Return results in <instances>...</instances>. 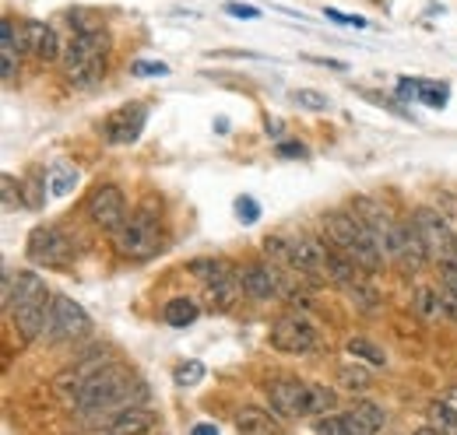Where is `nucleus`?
<instances>
[{
    "label": "nucleus",
    "instance_id": "44",
    "mask_svg": "<svg viewBox=\"0 0 457 435\" xmlns=\"http://www.w3.org/2000/svg\"><path fill=\"white\" fill-rule=\"evenodd\" d=\"M411 435H440V432H436V429L429 425V429H419V432H411Z\"/></svg>",
    "mask_w": 457,
    "mask_h": 435
},
{
    "label": "nucleus",
    "instance_id": "27",
    "mask_svg": "<svg viewBox=\"0 0 457 435\" xmlns=\"http://www.w3.org/2000/svg\"><path fill=\"white\" fill-rule=\"evenodd\" d=\"M228 271H232V267H228L226 260H215V257H208V260H194V264H190V274H194L204 288H208V284H215L219 277H226Z\"/></svg>",
    "mask_w": 457,
    "mask_h": 435
},
{
    "label": "nucleus",
    "instance_id": "13",
    "mask_svg": "<svg viewBox=\"0 0 457 435\" xmlns=\"http://www.w3.org/2000/svg\"><path fill=\"white\" fill-rule=\"evenodd\" d=\"M324 253L328 246L299 235V239H288V267L303 277H324Z\"/></svg>",
    "mask_w": 457,
    "mask_h": 435
},
{
    "label": "nucleus",
    "instance_id": "41",
    "mask_svg": "<svg viewBox=\"0 0 457 435\" xmlns=\"http://www.w3.org/2000/svg\"><path fill=\"white\" fill-rule=\"evenodd\" d=\"M278 155H282V159H303L306 148H303V144H278Z\"/></svg>",
    "mask_w": 457,
    "mask_h": 435
},
{
    "label": "nucleus",
    "instance_id": "34",
    "mask_svg": "<svg viewBox=\"0 0 457 435\" xmlns=\"http://www.w3.org/2000/svg\"><path fill=\"white\" fill-rule=\"evenodd\" d=\"M292 99H295V103H299V106H303V109H313V112H320V109H328V106H331V99H328V95H320V92H310V88H303V92H295Z\"/></svg>",
    "mask_w": 457,
    "mask_h": 435
},
{
    "label": "nucleus",
    "instance_id": "40",
    "mask_svg": "<svg viewBox=\"0 0 457 435\" xmlns=\"http://www.w3.org/2000/svg\"><path fill=\"white\" fill-rule=\"evenodd\" d=\"M226 11L232 18H257V14H261L257 7H243V4H226Z\"/></svg>",
    "mask_w": 457,
    "mask_h": 435
},
{
    "label": "nucleus",
    "instance_id": "37",
    "mask_svg": "<svg viewBox=\"0 0 457 435\" xmlns=\"http://www.w3.org/2000/svg\"><path fill=\"white\" fill-rule=\"evenodd\" d=\"M422 85H426V81H415V78H401V81H398V95H401V99H422Z\"/></svg>",
    "mask_w": 457,
    "mask_h": 435
},
{
    "label": "nucleus",
    "instance_id": "23",
    "mask_svg": "<svg viewBox=\"0 0 457 435\" xmlns=\"http://www.w3.org/2000/svg\"><path fill=\"white\" fill-rule=\"evenodd\" d=\"M345 351L352 355V358H359V362H366V365H387V355H384V348H377L373 341H366V337H348L345 341Z\"/></svg>",
    "mask_w": 457,
    "mask_h": 435
},
{
    "label": "nucleus",
    "instance_id": "11",
    "mask_svg": "<svg viewBox=\"0 0 457 435\" xmlns=\"http://www.w3.org/2000/svg\"><path fill=\"white\" fill-rule=\"evenodd\" d=\"M145 123H148V109L141 106V103H130V106L116 109L113 116L106 119V141L110 144H134L141 137Z\"/></svg>",
    "mask_w": 457,
    "mask_h": 435
},
{
    "label": "nucleus",
    "instance_id": "25",
    "mask_svg": "<svg viewBox=\"0 0 457 435\" xmlns=\"http://www.w3.org/2000/svg\"><path fill=\"white\" fill-rule=\"evenodd\" d=\"M162 316H166V324L170 326H190L197 316H201V309H197L194 299H172Z\"/></svg>",
    "mask_w": 457,
    "mask_h": 435
},
{
    "label": "nucleus",
    "instance_id": "7",
    "mask_svg": "<svg viewBox=\"0 0 457 435\" xmlns=\"http://www.w3.org/2000/svg\"><path fill=\"white\" fill-rule=\"evenodd\" d=\"M387 257L408 274L422 271L426 260H433L429 250H426V242H422V235H419V228H415V221H404V225L398 221L395 235H391V246H387Z\"/></svg>",
    "mask_w": 457,
    "mask_h": 435
},
{
    "label": "nucleus",
    "instance_id": "8",
    "mask_svg": "<svg viewBox=\"0 0 457 435\" xmlns=\"http://www.w3.org/2000/svg\"><path fill=\"white\" fill-rule=\"evenodd\" d=\"M4 309H7V316L11 313H18V309H25V306H36V302H46V299H54L50 291H46V284L39 281V274L32 271H4Z\"/></svg>",
    "mask_w": 457,
    "mask_h": 435
},
{
    "label": "nucleus",
    "instance_id": "38",
    "mask_svg": "<svg viewBox=\"0 0 457 435\" xmlns=\"http://www.w3.org/2000/svg\"><path fill=\"white\" fill-rule=\"evenodd\" d=\"M130 70H134L137 78H162V74H170L166 63H134Z\"/></svg>",
    "mask_w": 457,
    "mask_h": 435
},
{
    "label": "nucleus",
    "instance_id": "4",
    "mask_svg": "<svg viewBox=\"0 0 457 435\" xmlns=\"http://www.w3.org/2000/svg\"><path fill=\"white\" fill-rule=\"evenodd\" d=\"M411 221H415V228H419V235H422V242H426V250H429L433 260H440V264L444 260H457V239L454 232H451V225H447V218L440 215V211L415 208Z\"/></svg>",
    "mask_w": 457,
    "mask_h": 435
},
{
    "label": "nucleus",
    "instance_id": "5",
    "mask_svg": "<svg viewBox=\"0 0 457 435\" xmlns=\"http://www.w3.org/2000/svg\"><path fill=\"white\" fill-rule=\"evenodd\" d=\"M317 344H320V330L310 324L306 316H299V313L278 316L275 326H271V348H275V351H286V355H310Z\"/></svg>",
    "mask_w": 457,
    "mask_h": 435
},
{
    "label": "nucleus",
    "instance_id": "3",
    "mask_svg": "<svg viewBox=\"0 0 457 435\" xmlns=\"http://www.w3.org/2000/svg\"><path fill=\"white\" fill-rule=\"evenodd\" d=\"M92 333V316L67 295H54V306H50V320H46V341L50 344H74L81 337Z\"/></svg>",
    "mask_w": 457,
    "mask_h": 435
},
{
    "label": "nucleus",
    "instance_id": "19",
    "mask_svg": "<svg viewBox=\"0 0 457 435\" xmlns=\"http://www.w3.org/2000/svg\"><path fill=\"white\" fill-rule=\"evenodd\" d=\"M236 429H239V435H282L278 422L261 407H243L236 414Z\"/></svg>",
    "mask_w": 457,
    "mask_h": 435
},
{
    "label": "nucleus",
    "instance_id": "20",
    "mask_svg": "<svg viewBox=\"0 0 457 435\" xmlns=\"http://www.w3.org/2000/svg\"><path fill=\"white\" fill-rule=\"evenodd\" d=\"M239 291H243L239 271H228L226 277H219L215 284H208V302H212L215 309H232L236 299H239Z\"/></svg>",
    "mask_w": 457,
    "mask_h": 435
},
{
    "label": "nucleus",
    "instance_id": "22",
    "mask_svg": "<svg viewBox=\"0 0 457 435\" xmlns=\"http://www.w3.org/2000/svg\"><path fill=\"white\" fill-rule=\"evenodd\" d=\"M78 179H81V176H78L74 165H67V162L54 165L50 176H46V193H50V197H67V193L78 186Z\"/></svg>",
    "mask_w": 457,
    "mask_h": 435
},
{
    "label": "nucleus",
    "instance_id": "32",
    "mask_svg": "<svg viewBox=\"0 0 457 435\" xmlns=\"http://www.w3.org/2000/svg\"><path fill=\"white\" fill-rule=\"evenodd\" d=\"M419 103H426V106H433V109H444L447 106V85H444V81H440V85H436V81H426Z\"/></svg>",
    "mask_w": 457,
    "mask_h": 435
},
{
    "label": "nucleus",
    "instance_id": "18",
    "mask_svg": "<svg viewBox=\"0 0 457 435\" xmlns=\"http://www.w3.org/2000/svg\"><path fill=\"white\" fill-rule=\"evenodd\" d=\"M21 43H18V32H14V21L4 18L0 25V74H4V85L11 88L18 81V60H21Z\"/></svg>",
    "mask_w": 457,
    "mask_h": 435
},
{
    "label": "nucleus",
    "instance_id": "6",
    "mask_svg": "<svg viewBox=\"0 0 457 435\" xmlns=\"http://www.w3.org/2000/svg\"><path fill=\"white\" fill-rule=\"evenodd\" d=\"M25 253H29L32 264L60 267V264H67L74 257V246H71V239L60 232L57 225H39V228H32Z\"/></svg>",
    "mask_w": 457,
    "mask_h": 435
},
{
    "label": "nucleus",
    "instance_id": "15",
    "mask_svg": "<svg viewBox=\"0 0 457 435\" xmlns=\"http://www.w3.org/2000/svg\"><path fill=\"white\" fill-rule=\"evenodd\" d=\"M155 425H159V418L148 407H127V411H116L106 422L103 435H148Z\"/></svg>",
    "mask_w": 457,
    "mask_h": 435
},
{
    "label": "nucleus",
    "instance_id": "12",
    "mask_svg": "<svg viewBox=\"0 0 457 435\" xmlns=\"http://www.w3.org/2000/svg\"><path fill=\"white\" fill-rule=\"evenodd\" d=\"M239 284H243V291H246L250 299H257V302H268V299L282 295V274L275 271L271 264H246V267L239 271Z\"/></svg>",
    "mask_w": 457,
    "mask_h": 435
},
{
    "label": "nucleus",
    "instance_id": "45",
    "mask_svg": "<svg viewBox=\"0 0 457 435\" xmlns=\"http://www.w3.org/2000/svg\"><path fill=\"white\" fill-rule=\"evenodd\" d=\"M373 4H384V0H373Z\"/></svg>",
    "mask_w": 457,
    "mask_h": 435
},
{
    "label": "nucleus",
    "instance_id": "43",
    "mask_svg": "<svg viewBox=\"0 0 457 435\" xmlns=\"http://www.w3.org/2000/svg\"><path fill=\"white\" fill-rule=\"evenodd\" d=\"M190 435H219V429H215V425H208V422H201V425H194V432Z\"/></svg>",
    "mask_w": 457,
    "mask_h": 435
},
{
    "label": "nucleus",
    "instance_id": "36",
    "mask_svg": "<svg viewBox=\"0 0 457 435\" xmlns=\"http://www.w3.org/2000/svg\"><path fill=\"white\" fill-rule=\"evenodd\" d=\"M236 215L243 218L246 225H253V221L261 218V208H257V201H253V197H239V201H236Z\"/></svg>",
    "mask_w": 457,
    "mask_h": 435
},
{
    "label": "nucleus",
    "instance_id": "26",
    "mask_svg": "<svg viewBox=\"0 0 457 435\" xmlns=\"http://www.w3.org/2000/svg\"><path fill=\"white\" fill-rule=\"evenodd\" d=\"M338 411V393L328 386H310V418H324Z\"/></svg>",
    "mask_w": 457,
    "mask_h": 435
},
{
    "label": "nucleus",
    "instance_id": "42",
    "mask_svg": "<svg viewBox=\"0 0 457 435\" xmlns=\"http://www.w3.org/2000/svg\"><path fill=\"white\" fill-rule=\"evenodd\" d=\"M440 400H444V404H447L451 411H457V386H451V390H444V393H440Z\"/></svg>",
    "mask_w": 457,
    "mask_h": 435
},
{
    "label": "nucleus",
    "instance_id": "33",
    "mask_svg": "<svg viewBox=\"0 0 457 435\" xmlns=\"http://www.w3.org/2000/svg\"><path fill=\"white\" fill-rule=\"evenodd\" d=\"M0 186H4V211H14V208L25 204V201H21V186L14 183V176H4Z\"/></svg>",
    "mask_w": 457,
    "mask_h": 435
},
{
    "label": "nucleus",
    "instance_id": "14",
    "mask_svg": "<svg viewBox=\"0 0 457 435\" xmlns=\"http://www.w3.org/2000/svg\"><path fill=\"white\" fill-rule=\"evenodd\" d=\"M338 418H342V425L348 429V435H377V432H384V425H387L384 407H377V404H370V400L352 404Z\"/></svg>",
    "mask_w": 457,
    "mask_h": 435
},
{
    "label": "nucleus",
    "instance_id": "9",
    "mask_svg": "<svg viewBox=\"0 0 457 435\" xmlns=\"http://www.w3.org/2000/svg\"><path fill=\"white\" fill-rule=\"evenodd\" d=\"M88 218H92V225H96L99 232L116 235V232L123 228V221H127V197H123L116 186H99V190H92V197H88Z\"/></svg>",
    "mask_w": 457,
    "mask_h": 435
},
{
    "label": "nucleus",
    "instance_id": "30",
    "mask_svg": "<svg viewBox=\"0 0 457 435\" xmlns=\"http://www.w3.org/2000/svg\"><path fill=\"white\" fill-rule=\"evenodd\" d=\"M201 380H204V365L194 362V358H190V362H179L176 373H172V382H176V386H197Z\"/></svg>",
    "mask_w": 457,
    "mask_h": 435
},
{
    "label": "nucleus",
    "instance_id": "17",
    "mask_svg": "<svg viewBox=\"0 0 457 435\" xmlns=\"http://www.w3.org/2000/svg\"><path fill=\"white\" fill-rule=\"evenodd\" d=\"M359 228H362V221L355 218V211H331V215L324 218V232H328V239H331L342 253L355 246Z\"/></svg>",
    "mask_w": 457,
    "mask_h": 435
},
{
    "label": "nucleus",
    "instance_id": "16",
    "mask_svg": "<svg viewBox=\"0 0 457 435\" xmlns=\"http://www.w3.org/2000/svg\"><path fill=\"white\" fill-rule=\"evenodd\" d=\"M25 50L36 56L39 63H54V60H63L60 56V43H57V32L43 21H29L25 25Z\"/></svg>",
    "mask_w": 457,
    "mask_h": 435
},
{
    "label": "nucleus",
    "instance_id": "29",
    "mask_svg": "<svg viewBox=\"0 0 457 435\" xmlns=\"http://www.w3.org/2000/svg\"><path fill=\"white\" fill-rule=\"evenodd\" d=\"M429 425L440 435H457V411H451L444 400L429 407Z\"/></svg>",
    "mask_w": 457,
    "mask_h": 435
},
{
    "label": "nucleus",
    "instance_id": "21",
    "mask_svg": "<svg viewBox=\"0 0 457 435\" xmlns=\"http://www.w3.org/2000/svg\"><path fill=\"white\" fill-rule=\"evenodd\" d=\"M355 264L345 257V253H338V250H328L324 253V277L328 281H335V284H342V288H352V284H359L355 281Z\"/></svg>",
    "mask_w": 457,
    "mask_h": 435
},
{
    "label": "nucleus",
    "instance_id": "10",
    "mask_svg": "<svg viewBox=\"0 0 457 435\" xmlns=\"http://www.w3.org/2000/svg\"><path fill=\"white\" fill-rule=\"evenodd\" d=\"M268 400L271 411L282 418H310V386L299 380H275L268 382Z\"/></svg>",
    "mask_w": 457,
    "mask_h": 435
},
{
    "label": "nucleus",
    "instance_id": "28",
    "mask_svg": "<svg viewBox=\"0 0 457 435\" xmlns=\"http://www.w3.org/2000/svg\"><path fill=\"white\" fill-rule=\"evenodd\" d=\"M440 309H444V295H440V291H433V288H415V313H419L422 320H436Z\"/></svg>",
    "mask_w": 457,
    "mask_h": 435
},
{
    "label": "nucleus",
    "instance_id": "31",
    "mask_svg": "<svg viewBox=\"0 0 457 435\" xmlns=\"http://www.w3.org/2000/svg\"><path fill=\"white\" fill-rule=\"evenodd\" d=\"M338 376H342V386H348V390H366L370 386V373L362 365H342Z\"/></svg>",
    "mask_w": 457,
    "mask_h": 435
},
{
    "label": "nucleus",
    "instance_id": "35",
    "mask_svg": "<svg viewBox=\"0 0 457 435\" xmlns=\"http://www.w3.org/2000/svg\"><path fill=\"white\" fill-rule=\"evenodd\" d=\"M313 432H317V435H348V429L342 425V418H335V414H324V418L313 425Z\"/></svg>",
    "mask_w": 457,
    "mask_h": 435
},
{
    "label": "nucleus",
    "instance_id": "24",
    "mask_svg": "<svg viewBox=\"0 0 457 435\" xmlns=\"http://www.w3.org/2000/svg\"><path fill=\"white\" fill-rule=\"evenodd\" d=\"M440 295H444L447 316L457 320V260H444L440 264Z\"/></svg>",
    "mask_w": 457,
    "mask_h": 435
},
{
    "label": "nucleus",
    "instance_id": "39",
    "mask_svg": "<svg viewBox=\"0 0 457 435\" xmlns=\"http://www.w3.org/2000/svg\"><path fill=\"white\" fill-rule=\"evenodd\" d=\"M328 18H331V21H338V25H355V29H366V18H355V14H342V11H328Z\"/></svg>",
    "mask_w": 457,
    "mask_h": 435
},
{
    "label": "nucleus",
    "instance_id": "2",
    "mask_svg": "<svg viewBox=\"0 0 457 435\" xmlns=\"http://www.w3.org/2000/svg\"><path fill=\"white\" fill-rule=\"evenodd\" d=\"M113 246L123 260H152L162 250L159 215H152V208H141L137 215H130L113 235Z\"/></svg>",
    "mask_w": 457,
    "mask_h": 435
},
{
    "label": "nucleus",
    "instance_id": "1",
    "mask_svg": "<svg viewBox=\"0 0 457 435\" xmlns=\"http://www.w3.org/2000/svg\"><path fill=\"white\" fill-rule=\"evenodd\" d=\"M106 53H110V36L103 29H81L71 36L63 50V74L74 88H92L106 74Z\"/></svg>",
    "mask_w": 457,
    "mask_h": 435
}]
</instances>
